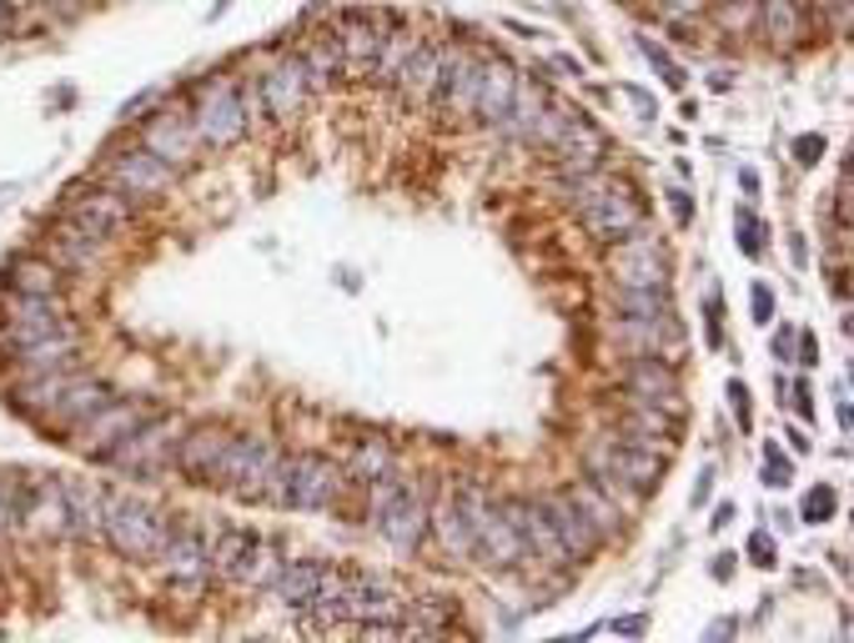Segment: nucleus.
I'll return each instance as SVG.
<instances>
[{
    "label": "nucleus",
    "mask_w": 854,
    "mask_h": 643,
    "mask_svg": "<svg viewBox=\"0 0 854 643\" xmlns=\"http://www.w3.org/2000/svg\"><path fill=\"white\" fill-rule=\"evenodd\" d=\"M749 558H754L759 568H769V558H774V543H769V533H754V538H749Z\"/></svg>",
    "instance_id": "52"
},
{
    "label": "nucleus",
    "mask_w": 854,
    "mask_h": 643,
    "mask_svg": "<svg viewBox=\"0 0 854 643\" xmlns=\"http://www.w3.org/2000/svg\"><path fill=\"white\" fill-rule=\"evenodd\" d=\"M824 6H830L834 25H850V0H824Z\"/></svg>",
    "instance_id": "57"
},
{
    "label": "nucleus",
    "mask_w": 854,
    "mask_h": 643,
    "mask_svg": "<svg viewBox=\"0 0 854 643\" xmlns=\"http://www.w3.org/2000/svg\"><path fill=\"white\" fill-rule=\"evenodd\" d=\"M654 6H658V15H664V21H674V25L704 11V0H654Z\"/></svg>",
    "instance_id": "48"
},
{
    "label": "nucleus",
    "mask_w": 854,
    "mask_h": 643,
    "mask_svg": "<svg viewBox=\"0 0 854 643\" xmlns=\"http://www.w3.org/2000/svg\"><path fill=\"white\" fill-rule=\"evenodd\" d=\"M573 121V111H563V106H543L538 111V121H533V132H528V142L533 146H548L553 152V142L563 136V126Z\"/></svg>",
    "instance_id": "45"
},
{
    "label": "nucleus",
    "mask_w": 854,
    "mask_h": 643,
    "mask_svg": "<svg viewBox=\"0 0 854 643\" xmlns=\"http://www.w3.org/2000/svg\"><path fill=\"white\" fill-rule=\"evenodd\" d=\"M569 492H573V502H579V508L589 512V523L598 528L603 538H608V533H618V523H624V512H618L614 502L603 498V492L593 488V483H579V488H569Z\"/></svg>",
    "instance_id": "43"
},
{
    "label": "nucleus",
    "mask_w": 854,
    "mask_h": 643,
    "mask_svg": "<svg viewBox=\"0 0 854 643\" xmlns=\"http://www.w3.org/2000/svg\"><path fill=\"white\" fill-rule=\"evenodd\" d=\"M25 498H31V483H21L15 473H0V538L25 528Z\"/></svg>",
    "instance_id": "42"
},
{
    "label": "nucleus",
    "mask_w": 854,
    "mask_h": 643,
    "mask_svg": "<svg viewBox=\"0 0 854 643\" xmlns=\"http://www.w3.org/2000/svg\"><path fill=\"white\" fill-rule=\"evenodd\" d=\"M227 6H231V0H217V11H211V15H221V11H227Z\"/></svg>",
    "instance_id": "61"
},
{
    "label": "nucleus",
    "mask_w": 854,
    "mask_h": 643,
    "mask_svg": "<svg viewBox=\"0 0 854 643\" xmlns=\"http://www.w3.org/2000/svg\"><path fill=\"white\" fill-rule=\"evenodd\" d=\"M794 152H800L804 166H814V156H824V142H820V136H800V142H794Z\"/></svg>",
    "instance_id": "53"
},
{
    "label": "nucleus",
    "mask_w": 854,
    "mask_h": 643,
    "mask_svg": "<svg viewBox=\"0 0 854 643\" xmlns=\"http://www.w3.org/2000/svg\"><path fill=\"white\" fill-rule=\"evenodd\" d=\"M45 257H51L61 272H86V267H96L101 257V241L86 237V231L76 227V221H61V227L45 237Z\"/></svg>",
    "instance_id": "33"
},
{
    "label": "nucleus",
    "mask_w": 854,
    "mask_h": 643,
    "mask_svg": "<svg viewBox=\"0 0 854 643\" xmlns=\"http://www.w3.org/2000/svg\"><path fill=\"white\" fill-rule=\"evenodd\" d=\"M413 45H417L413 31H403V25H387L383 45H377V61H373V76H377V81H397V71H403V61H407V51H413Z\"/></svg>",
    "instance_id": "41"
},
{
    "label": "nucleus",
    "mask_w": 854,
    "mask_h": 643,
    "mask_svg": "<svg viewBox=\"0 0 854 643\" xmlns=\"http://www.w3.org/2000/svg\"><path fill=\"white\" fill-rule=\"evenodd\" d=\"M227 443H231V433L221 423H197L191 433H181L176 437V468H181V478H191V483H201V488H211V478H217V463H221V453H227Z\"/></svg>",
    "instance_id": "17"
},
{
    "label": "nucleus",
    "mask_w": 854,
    "mask_h": 643,
    "mask_svg": "<svg viewBox=\"0 0 854 643\" xmlns=\"http://www.w3.org/2000/svg\"><path fill=\"white\" fill-rule=\"evenodd\" d=\"M538 508H543L553 538L563 543V558H569V563H583V558H593L603 548V533L589 523V512L573 502V492H543Z\"/></svg>",
    "instance_id": "9"
},
{
    "label": "nucleus",
    "mask_w": 854,
    "mask_h": 643,
    "mask_svg": "<svg viewBox=\"0 0 854 643\" xmlns=\"http://www.w3.org/2000/svg\"><path fill=\"white\" fill-rule=\"evenodd\" d=\"M61 492H66V538H96L106 523V492L81 478H66Z\"/></svg>",
    "instance_id": "29"
},
{
    "label": "nucleus",
    "mask_w": 854,
    "mask_h": 643,
    "mask_svg": "<svg viewBox=\"0 0 854 643\" xmlns=\"http://www.w3.org/2000/svg\"><path fill=\"white\" fill-rule=\"evenodd\" d=\"M262 111L267 116H277V121H292L296 111L308 106V96H312V76H308V61L302 55H282L272 71L262 76Z\"/></svg>",
    "instance_id": "16"
},
{
    "label": "nucleus",
    "mask_w": 854,
    "mask_h": 643,
    "mask_svg": "<svg viewBox=\"0 0 854 643\" xmlns=\"http://www.w3.org/2000/svg\"><path fill=\"white\" fill-rule=\"evenodd\" d=\"M834 508H840L834 488H814L810 498H804V518H810V523H824V518H834Z\"/></svg>",
    "instance_id": "47"
},
{
    "label": "nucleus",
    "mask_w": 854,
    "mask_h": 643,
    "mask_svg": "<svg viewBox=\"0 0 854 643\" xmlns=\"http://www.w3.org/2000/svg\"><path fill=\"white\" fill-rule=\"evenodd\" d=\"M579 221L598 241H618V237H628V231L644 227V207H638V197L628 191V186H618L614 176H608L593 197L579 201Z\"/></svg>",
    "instance_id": "8"
},
{
    "label": "nucleus",
    "mask_w": 854,
    "mask_h": 643,
    "mask_svg": "<svg viewBox=\"0 0 854 643\" xmlns=\"http://www.w3.org/2000/svg\"><path fill=\"white\" fill-rule=\"evenodd\" d=\"M191 126L207 146H231L247 136L252 126V111H247V96L231 76H211L207 86L197 91V106H191Z\"/></svg>",
    "instance_id": "5"
},
{
    "label": "nucleus",
    "mask_w": 854,
    "mask_h": 643,
    "mask_svg": "<svg viewBox=\"0 0 854 643\" xmlns=\"http://www.w3.org/2000/svg\"><path fill=\"white\" fill-rule=\"evenodd\" d=\"M513 91H518V71L508 66V61H482L478 101H472V111H478V116L498 132V121H503L508 106H513Z\"/></svg>",
    "instance_id": "30"
},
{
    "label": "nucleus",
    "mask_w": 854,
    "mask_h": 643,
    "mask_svg": "<svg viewBox=\"0 0 854 643\" xmlns=\"http://www.w3.org/2000/svg\"><path fill=\"white\" fill-rule=\"evenodd\" d=\"M166 533H171V518H166L152 498H136V492H106V523H101V538H106L121 558L146 563V558L162 553Z\"/></svg>",
    "instance_id": "1"
},
{
    "label": "nucleus",
    "mask_w": 854,
    "mask_h": 643,
    "mask_svg": "<svg viewBox=\"0 0 854 643\" xmlns=\"http://www.w3.org/2000/svg\"><path fill=\"white\" fill-rule=\"evenodd\" d=\"M674 221H679V227H689V217H694V207H689V197H684V191H674Z\"/></svg>",
    "instance_id": "56"
},
{
    "label": "nucleus",
    "mask_w": 854,
    "mask_h": 643,
    "mask_svg": "<svg viewBox=\"0 0 854 643\" xmlns=\"http://www.w3.org/2000/svg\"><path fill=\"white\" fill-rule=\"evenodd\" d=\"M272 578H277L272 543H267V538H257V533H247V543H241L237 563H231V573H227V583H241V589H267Z\"/></svg>",
    "instance_id": "38"
},
{
    "label": "nucleus",
    "mask_w": 854,
    "mask_h": 643,
    "mask_svg": "<svg viewBox=\"0 0 854 643\" xmlns=\"http://www.w3.org/2000/svg\"><path fill=\"white\" fill-rule=\"evenodd\" d=\"M739 231H744V251L759 257V251H764V227H759L754 211H739Z\"/></svg>",
    "instance_id": "49"
},
{
    "label": "nucleus",
    "mask_w": 854,
    "mask_h": 643,
    "mask_svg": "<svg viewBox=\"0 0 854 643\" xmlns=\"http://www.w3.org/2000/svg\"><path fill=\"white\" fill-rule=\"evenodd\" d=\"M624 387H628V397H644V403H658V407H668V413H679V407H684L679 372L668 367L664 357H638L634 367L624 372Z\"/></svg>",
    "instance_id": "25"
},
{
    "label": "nucleus",
    "mask_w": 854,
    "mask_h": 643,
    "mask_svg": "<svg viewBox=\"0 0 854 643\" xmlns=\"http://www.w3.org/2000/svg\"><path fill=\"white\" fill-rule=\"evenodd\" d=\"M754 317H769V287L764 282L754 287Z\"/></svg>",
    "instance_id": "59"
},
{
    "label": "nucleus",
    "mask_w": 854,
    "mask_h": 643,
    "mask_svg": "<svg viewBox=\"0 0 854 643\" xmlns=\"http://www.w3.org/2000/svg\"><path fill=\"white\" fill-rule=\"evenodd\" d=\"M302 61H308V76H312V86H332V81L342 76V41H337V31H322V35H312L308 41V51H302Z\"/></svg>",
    "instance_id": "40"
},
{
    "label": "nucleus",
    "mask_w": 854,
    "mask_h": 643,
    "mask_svg": "<svg viewBox=\"0 0 854 643\" xmlns=\"http://www.w3.org/2000/svg\"><path fill=\"white\" fill-rule=\"evenodd\" d=\"M322 578H327V563L302 558V563H282V568H277L272 589H277V599H282L292 613H308L312 599H317V589H322Z\"/></svg>",
    "instance_id": "32"
},
{
    "label": "nucleus",
    "mask_w": 854,
    "mask_h": 643,
    "mask_svg": "<svg viewBox=\"0 0 854 643\" xmlns=\"http://www.w3.org/2000/svg\"><path fill=\"white\" fill-rule=\"evenodd\" d=\"M608 267H614L618 287H664V282H668V267H664V251H658V241L638 237V231L618 237V247L608 251Z\"/></svg>",
    "instance_id": "19"
},
{
    "label": "nucleus",
    "mask_w": 854,
    "mask_h": 643,
    "mask_svg": "<svg viewBox=\"0 0 854 643\" xmlns=\"http://www.w3.org/2000/svg\"><path fill=\"white\" fill-rule=\"evenodd\" d=\"M76 377V367H55V372H25V382L11 393V403H15V413H25V417H41L45 407L61 397V387Z\"/></svg>",
    "instance_id": "37"
},
{
    "label": "nucleus",
    "mask_w": 854,
    "mask_h": 643,
    "mask_svg": "<svg viewBox=\"0 0 854 643\" xmlns=\"http://www.w3.org/2000/svg\"><path fill=\"white\" fill-rule=\"evenodd\" d=\"M106 176L116 186L121 197L132 201H146V197H162L166 186H171V166L156 162L146 146H126V152H111L106 156Z\"/></svg>",
    "instance_id": "10"
},
{
    "label": "nucleus",
    "mask_w": 854,
    "mask_h": 643,
    "mask_svg": "<svg viewBox=\"0 0 854 643\" xmlns=\"http://www.w3.org/2000/svg\"><path fill=\"white\" fill-rule=\"evenodd\" d=\"M503 512L513 518V528H518L523 558H538V563H569V558H563V543L553 538L543 508H538V498H503Z\"/></svg>",
    "instance_id": "21"
},
{
    "label": "nucleus",
    "mask_w": 854,
    "mask_h": 643,
    "mask_svg": "<svg viewBox=\"0 0 854 643\" xmlns=\"http://www.w3.org/2000/svg\"><path fill=\"white\" fill-rule=\"evenodd\" d=\"M618 437L634 447H648V453H668L674 437H679V413L644 403V397H628V413L618 417Z\"/></svg>",
    "instance_id": "20"
},
{
    "label": "nucleus",
    "mask_w": 854,
    "mask_h": 643,
    "mask_svg": "<svg viewBox=\"0 0 854 643\" xmlns=\"http://www.w3.org/2000/svg\"><path fill=\"white\" fill-rule=\"evenodd\" d=\"M729 397H735L739 423H749V393H744V382H729Z\"/></svg>",
    "instance_id": "54"
},
{
    "label": "nucleus",
    "mask_w": 854,
    "mask_h": 643,
    "mask_svg": "<svg viewBox=\"0 0 854 643\" xmlns=\"http://www.w3.org/2000/svg\"><path fill=\"white\" fill-rule=\"evenodd\" d=\"M352 473H357L362 483L387 478V473H393V447H387L383 437H362V443H357V458H352Z\"/></svg>",
    "instance_id": "44"
},
{
    "label": "nucleus",
    "mask_w": 854,
    "mask_h": 643,
    "mask_svg": "<svg viewBox=\"0 0 854 643\" xmlns=\"http://www.w3.org/2000/svg\"><path fill=\"white\" fill-rule=\"evenodd\" d=\"M66 221H76L86 237L106 241V237H116V231L132 227V197H121L116 186L81 182V186H71L66 191Z\"/></svg>",
    "instance_id": "7"
},
{
    "label": "nucleus",
    "mask_w": 854,
    "mask_h": 643,
    "mask_svg": "<svg viewBox=\"0 0 854 643\" xmlns=\"http://www.w3.org/2000/svg\"><path fill=\"white\" fill-rule=\"evenodd\" d=\"M789 342H794V332L784 328V332H779V338H774V357H779V362H789Z\"/></svg>",
    "instance_id": "58"
},
{
    "label": "nucleus",
    "mask_w": 854,
    "mask_h": 643,
    "mask_svg": "<svg viewBox=\"0 0 854 643\" xmlns=\"http://www.w3.org/2000/svg\"><path fill=\"white\" fill-rule=\"evenodd\" d=\"M644 55H648V61H654V66H658V71H664V76H668V86H684V71L674 66V61H668V55L658 51V45L648 41V35H644Z\"/></svg>",
    "instance_id": "50"
},
{
    "label": "nucleus",
    "mask_w": 854,
    "mask_h": 643,
    "mask_svg": "<svg viewBox=\"0 0 854 643\" xmlns=\"http://www.w3.org/2000/svg\"><path fill=\"white\" fill-rule=\"evenodd\" d=\"M754 25L769 35V45H774V51H794V45H804L800 0H759V21Z\"/></svg>",
    "instance_id": "35"
},
{
    "label": "nucleus",
    "mask_w": 854,
    "mask_h": 643,
    "mask_svg": "<svg viewBox=\"0 0 854 643\" xmlns=\"http://www.w3.org/2000/svg\"><path fill=\"white\" fill-rule=\"evenodd\" d=\"M472 558H482L488 568H513L523 558V543H518L513 518L503 512V502H488L478 518V543H472Z\"/></svg>",
    "instance_id": "24"
},
{
    "label": "nucleus",
    "mask_w": 854,
    "mask_h": 643,
    "mask_svg": "<svg viewBox=\"0 0 854 643\" xmlns=\"http://www.w3.org/2000/svg\"><path fill=\"white\" fill-rule=\"evenodd\" d=\"M342 492V468L322 453H296V458H282L277 468V488H272V502L282 508H302V512H322L332 508Z\"/></svg>",
    "instance_id": "4"
},
{
    "label": "nucleus",
    "mask_w": 854,
    "mask_h": 643,
    "mask_svg": "<svg viewBox=\"0 0 854 643\" xmlns=\"http://www.w3.org/2000/svg\"><path fill=\"white\" fill-rule=\"evenodd\" d=\"M111 397H116V393H111L101 377H81V372H76V377L61 387V397H55V403L41 413V427H55V433H76V427L86 423L96 407H106Z\"/></svg>",
    "instance_id": "18"
},
{
    "label": "nucleus",
    "mask_w": 854,
    "mask_h": 643,
    "mask_svg": "<svg viewBox=\"0 0 854 643\" xmlns=\"http://www.w3.org/2000/svg\"><path fill=\"white\" fill-rule=\"evenodd\" d=\"M548 106V91H543V76L523 81L518 76V91H513V106H508V116L498 121V132L503 136H518V142H528V132H533L538 111Z\"/></svg>",
    "instance_id": "39"
},
{
    "label": "nucleus",
    "mask_w": 854,
    "mask_h": 643,
    "mask_svg": "<svg viewBox=\"0 0 854 643\" xmlns=\"http://www.w3.org/2000/svg\"><path fill=\"white\" fill-rule=\"evenodd\" d=\"M176 437H181L176 417L152 413L132 437H121V443L111 447L106 463H116L121 473H136V478H156V473L176 458Z\"/></svg>",
    "instance_id": "6"
},
{
    "label": "nucleus",
    "mask_w": 854,
    "mask_h": 643,
    "mask_svg": "<svg viewBox=\"0 0 854 643\" xmlns=\"http://www.w3.org/2000/svg\"><path fill=\"white\" fill-rule=\"evenodd\" d=\"M152 417V407H142V403H126V397H111L106 407H96V413L86 417V423L76 427V437H81V453L86 458H106L111 447L121 443V437H132L136 427Z\"/></svg>",
    "instance_id": "12"
},
{
    "label": "nucleus",
    "mask_w": 854,
    "mask_h": 643,
    "mask_svg": "<svg viewBox=\"0 0 854 643\" xmlns=\"http://www.w3.org/2000/svg\"><path fill=\"white\" fill-rule=\"evenodd\" d=\"M387 15L383 11H347L332 31H337V41H342V61L347 66H357V71H373V61H377V45H383V35H387Z\"/></svg>",
    "instance_id": "22"
},
{
    "label": "nucleus",
    "mask_w": 854,
    "mask_h": 643,
    "mask_svg": "<svg viewBox=\"0 0 854 643\" xmlns=\"http://www.w3.org/2000/svg\"><path fill=\"white\" fill-rule=\"evenodd\" d=\"M45 11H55V15H81V6H86V0H41Z\"/></svg>",
    "instance_id": "55"
},
{
    "label": "nucleus",
    "mask_w": 854,
    "mask_h": 643,
    "mask_svg": "<svg viewBox=\"0 0 854 643\" xmlns=\"http://www.w3.org/2000/svg\"><path fill=\"white\" fill-rule=\"evenodd\" d=\"M427 523H433V508H427L423 492L407 488V483L393 478V473H387V478H373V528L387 538V543L413 553V548H423Z\"/></svg>",
    "instance_id": "3"
},
{
    "label": "nucleus",
    "mask_w": 854,
    "mask_h": 643,
    "mask_svg": "<svg viewBox=\"0 0 854 643\" xmlns=\"http://www.w3.org/2000/svg\"><path fill=\"white\" fill-rule=\"evenodd\" d=\"M277 468H282V453H277L272 437H231L211 488L237 492L241 502H272Z\"/></svg>",
    "instance_id": "2"
},
{
    "label": "nucleus",
    "mask_w": 854,
    "mask_h": 643,
    "mask_svg": "<svg viewBox=\"0 0 854 643\" xmlns=\"http://www.w3.org/2000/svg\"><path fill=\"white\" fill-rule=\"evenodd\" d=\"M25 528L41 538H66V492H61V483H31Z\"/></svg>",
    "instance_id": "34"
},
{
    "label": "nucleus",
    "mask_w": 854,
    "mask_h": 643,
    "mask_svg": "<svg viewBox=\"0 0 854 643\" xmlns=\"http://www.w3.org/2000/svg\"><path fill=\"white\" fill-rule=\"evenodd\" d=\"M61 267L51 262V257H15L11 267H6V287L11 292H25V297H61Z\"/></svg>",
    "instance_id": "36"
},
{
    "label": "nucleus",
    "mask_w": 854,
    "mask_h": 643,
    "mask_svg": "<svg viewBox=\"0 0 854 643\" xmlns=\"http://www.w3.org/2000/svg\"><path fill=\"white\" fill-rule=\"evenodd\" d=\"M789 473H794V468H789V463L779 458V453H769V463H764V478H769V488H784V483H789Z\"/></svg>",
    "instance_id": "51"
},
{
    "label": "nucleus",
    "mask_w": 854,
    "mask_h": 643,
    "mask_svg": "<svg viewBox=\"0 0 854 643\" xmlns=\"http://www.w3.org/2000/svg\"><path fill=\"white\" fill-rule=\"evenodd\" d=\"M618 633H644V619H624V623H614Z\"/></svg>",
    "instance_id": "60"
},
{
    "label": "nucleus",
    "mask_w": 854,
    "mask_h": 643,
    "mask_svg": "<svg viewBox=\"0 0 854 643\" xmlns=\"http://www.w3.org/2000/svg\"><path fill=\"white\" fill-rule=\"evenodd\" d=\"M589 453L598 463H608V468L618 473V478L628 483V488L638 492V498H648V492L658 488V478H664V453H648V447H634L624 443V437H598V443H589Z\"/></svg>",
    "instance_id": "15"
},
{
    "label": "nucleus",
    "mask_w": 854,
    "mask_h": 643,
    "mask_svg": "<svg viewBox=\"0 0 854 643\" xmlns=\"http://www.w3.org/2000/svg\"><path fill=\"white\" fill-rule=\"evenodd\" d=\"M478 76H482V61L472 51H448V61H442V76H438V106L448 111V116H462V111H472V101H478Z\"/></svg>",
    "instance_id": "26"
},
{
    "label": "nucleus",
    "mask_w": 854,
    "mask_h": 643,
    "mask_svg": "<svg viewBox=\"0 0 854 643\" xmlns=\"http://www.w3.org/2000/svg\"><path fill=\"white\" fill-rule=\"evenodd\" d=\"M71 317L66 307H61V297H25L15 292L11 307H6V322H0V338H6V348H25V342L45 338V332L66 328Z\"/></svg>",
    "instance_id": "14"
},
{
    "label": "nucleus",
    "mask_w": 854,
    "mask_h": 643,
    "mask_svg": "<svg viewBox=\"0 0 854 643\" xmlns=\"http://www.w3.org/2000/svg\"><path fill=\"white\" fill-rule=\"evenodd\" d=\"M442 61H448V51H442L438 41H417L413 51H407L403 71H397V81H403L407 101H433V91H438V76H442Z\"/></svg>",
    "instance_id": "31"
},
{
    "label": "nucleus",
    "mask_w": 854,
    "mask_h": 643,
    "mask_svg": "<svg viewBox=\"0 0 854 643\" xmlns=\"http://www.w3.org/2000/svg\"><path fill=\"white\" fill-rule=\"evenodd\" d=\"M714 21H719L729 35H744L749 25L759 21V6H754V0H719V11H714Z\"/></svg>",
    "instance_id": "46"
},
{
    "label": "nucleus",
    "mask_w": 854,
    "mask_h": 643,
    "mask_svg": "<svg viewBox=\"0 0 854 643\" xmlns=\"http://www.w3.org/2000/svg\"><path fill=\"white\" fill-rule=\"evenodd\" d=\"M76 352H81V328L66 322V328H55L45 338L25 342V348H15V357H21L25 372H55V367H76Z\"/></svg>",
    "instance_id": "28"
},
{
    "label": "nucleus",
    "mask_w": 854,
    "mask_h": 643,
    "mask_svg": "<svg viewBox=\"0 0 854 643\" xmlns=\"http://www.w3.org/2000/svg\"><path fill=\"white\" fill-rule=\"evenodd\" d=\"M142 146L156 156V162L171 166V172H187V166L197 162L201 136H197L187 111H156V116L142 126Z\"/></svg>",
    "instance_id": "11"
},
{
    "label": "nucleus",
    "mask_w": 854,
    "mask_h": 643,
    "mask_svg": "<svg viewBox=\"0 0 854 643\" xmlns=\"http://www.w3.org/2000/svg\"><path fill=\"white\" fill-rule=\"evenodd\" d=\"M207 553H211V538H207V528L197 523V518H181V523H171V533H166V543H162V563L171 568L181 583L187 578H201L207 573Z\"/></svg>",
    "instance_id": "23"
},
{
    "label": "nucleus",
    "mask_w": 854,
    "mask_h": 643,
    "mask_svg": "<svg viewBox=\"0 0 854 643\" xmlns=\"http://www.w3.org/2000/svg\"><path fill=\"white\" fill-rule=\"evenodd\" d=\"M553 152H559L563 162V176H579V172H598L603 156H608V136L593 126V121L573 116L569 126H563V136L553 142Z\"/></svg>",
    "instance_id": "27"
},
{
    "label": "nucleus",
    "mask_w": 854,
    "mask_h": 643,
    "mask_svg": "<svg viewBox=\"0 0 854 643\" xmlns=\"http://www.w3.org/2000/svg\"><path fill=\"white\" fill-rule=\"evenodd\" d=\"M488 488L482 483H468V488H458L448 502L438 508V538L442 548H448L452 558H472V543H478V518L482 508H488Z\"/></svg>",
    "instance_id": "13"
}]
</instances>
